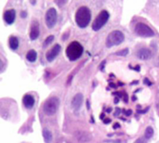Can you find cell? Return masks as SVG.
Masks as SVG:
<instances>
[{
	"instance_id": "1",
	"label": "cell",
	"mask_w": 159,
	"mask_h": 143,
	"mask_svg": "<svg viewBox=\"0 0 159 143\" xmlns=\"http://www.w3.org/2000/svg\"><path fill=\"white\" fill-rule=\"evenodd\" d=\"M75 20L76 24L80 28H86L91 20L90 9L86 6H82L78 7L75 15Z\"/></svg>"
},
{
	"instance_id": "2",
	"label": "cell",
	"mask_w": 159,
	"mask_h": 143,
	"mask_svg": "<svg viewBox=\"0 0 159 143\" xmlns=\"http://www.w3.org/2000/svg\"><path fill=\"white\" fill-rule=\"evenodd\" d=\"M83 51L84 48L82 45L77 41H73L67 46L65 49V54L71 61H75L82 56Z\"/></svg>"
},
{
	"instance_id": "3",
	"label": "cell",
	"mask_w": 159,
	"mask_h": 143,
	"mask_svg": "<svg viewBox=\"0 0 159 143\" xmlns=\"http://www.w3.org/2000/svg\"><path fill=\"white\" fill-rule=\"evenodd\" d=\"M109 18H110L109 12H108L107 10H105V9H102V10L97 15V17L95 18V20H94V21H93V23H92V29H93L94 31H99V30H101V29L107 23Z\"/></svg>"
},
{
	"instance_id": "4",
	"label": "cell",
	"mask_w": 159,
	"mask_h": 143,
	"mask_svg": "<svg viewBox=\"0 0 159 143\" xmlns=\"http://www.w3.org/2000/svg\"><path fill=\"white\" fill-rule=\"evenodd\" d=\"M125 39V35L121 31H113L111 32L106 39V46L108 47H115L120 45Z\"/></svg>"
},
{
	"instance_id": "5",
	"label": "cell",
	"mask_w": 159,
	"mask_h": 143,
	"mask_svg": "<svg viewBox=\"0 0 159 143\" xmlns=\"http://www.w3.org/2000/svg\"><path fill=\"white\" fill-rule=\"evenodd\" d=\"M59 104H60V101H59L58 98L51 97L45 101V103L43 105V112L47 115H53L57 112Z\"/></svg>"
},
{
	"instance_id": "6",
	"label": "cell",
	"mask_w": 159,
	"mask_h": 143,
	"mask_svg": "<svg viewBox=\"0 0 159 143\" xmlns=\"http://www.w3.org/2000/svg\"><path fill=\"white\" fill-rule=\"evenodd\" d=\"M135 33L141 36V37H144V38H147V37H152L155 35V32L153 31V29L151 27H149L147 24L143 23V22H139L136 24L135 26Z\"/></svg>"
},
{
	"instance_id": "7",
	"label": "cell",
	"mask_w": 159,
	"mask_h": 143,
	"mask_svg": "<svg viewBox=\"0 0 159 143\" xmlns=\"http://www.w3.org/2000/svg\"><path fill=\"white\" fill-rule=\"evenodd\" d=\"M46 24L48 28H53L57 22V12L54 7H50L47 10L45 15Z\"/></svg>"
},
{
	"instance_id": "8",
	"label": "cell",
	"mask_w": 159,
	"mask_h": 143,
	"mask_svg": "<svg viewBox=\"0 0 159 143\" xmlns=\"http://www.w3.org/2000/svg\"><path fill=\"white\" fill-rule=\"evenodd\" d=\"M29 35H30V38L32 40H35L39 36V23L35 20H34L32 24H31Z\"/></svg>"
},
{
	"instance_id": "9",
	"label": "cell",
	"mask_w": 159,
	"mask_h": 143,
	"mask_svg": "<svg viewBox=\"0 0 159 143\" xmlns=\"http://www.w3.org/2000/svg\"><path fill=\"white\" fill-rule=\"evenodd\" d=\"M60 51H61V46H60L59 44H56L52 48H50V49L47 52V54H46L47 60H48V61H52V60L59 55Z\"/></svg>"
},
{
	"instance_id": "10",
	"label": "cell",
	"mask_w": 159,
	"mask_h": 143,
	"mask_svg": "<svg viewBox=\"0 0 159 143\" xmlns=\"http://www.w3.org/2000/svg\"><path fill=\"white\" fill-rule=\"evenodd\" d=\"M3 19L7 24H12L16 19V11L14 9H7L4 12Z\"/></svg>"
},
{
	"instance_id": "11",
	"label": "cell",
	"mask_w": 159,
	"mask_h": 143,
	"mask_svg": "<svg viewBox=\"0 0 159 143\" xmlns=\"http://www.w3.org/2000/svg\"><path fill=\"white\" fill-rule=\"evenodd\" d=\"M82 102H83V95L78 93L72 100V106L75 111H78L82 106Z\"/></svg>"
},
{
	"instance_id": "12",
	"label": "cell",
	"mask_w": 159,
	"mask_h": 143,
	"mask_svg": "<svg viewBox=\"0 0 159 143\" xmlns=\"http://www.w3.org/2000/svg\"><path fill=\"white\" fill-rule=\"evenodd\" d=\"M34 102H35L34 98L32 95H30V94H26L22 98V103L28 109H31L34 105Z\"/></svg>"
},
{
	"instance_id": "13",
	"label": "cell",
	"mask_w": 159,
	"mask_h": 143,
	"mask_svg": "<svg viewBox=\"0 0 159 143\" xmlns=\"http://www.w3.org/2000/svg\"><path fill=\"white\" fill-rule=\"evenodd\" d=\"M137 56L139 59L141 60H148L151 57V51L147 48H141L138 52H137Z\"/></svg>"
},
{
	"instance_id": "14",
	"label": "cell",
	"mask_w": 159,
	"mask_h": 143,
	"mask_svg": "<svg viewBox=\"0 0 159 143\" xmlns=\"http://www.w3.org/2000/svg\"><path fill=\"white\" fill-rule=\"evenodd\" d=\"M8 46L12 50H16L19 47V39L16 36L11 35L8 38Z\"/></svg>"
},
{
	"instance_id": "15",
	"label": "cell",
	"mask_w": 159,
	"mask_h": 143,
	"mask_svg": "<svg viewBox=\"0 0 159 143\" xmlns=\"http://www.w3.org/2000/svg\"><path fill=\"white\" fill-rule=\"evenodd\" d=\"M36 57H37V54H36L35 50H34V49L29 50V51L27 52V54H26V59H27L29 61H31V62L35 61Z\"/></svg>"
},
{
	"instance_id": "16",
	"label": "cell",
	"mask_w": 159,
	"mask_h": 143,
	"mask_svg": "<svg viewBox=\"0 0 159 143\" xmlns=\"http://www.w3.org/2000/svg\"><path fill=\"white\" fill-rule=\"evenodd\" d=\"M43 137H44V141L46 143H50L52 141V134L49 130L48 129H44L43 130Z\"/></svg>"
},
{
	"instance_id": "17",
	"label": "cell",
	"mask_w": 159,
	"mask_h": 143,
	"mask_svg": "<svg viewBox=\"0 0 159 143\" xmlns=\"http://www.w3.org/2000/svg\"><path fill=\"white\" fill-rule=\"evenodd\" d=\"M154 135V129L152 127H148L145 130V133H144V137L145 139H151Z\"/></svg>"
},
{
	"instance_id": "18",
	"label": "cell",
	"mask_w": 159,
	"mask_h": 143,
	"mask_svg": "<svg viewBox=\"0 0 159 143\" xmlns=\"http://www.w3.org/2000/svg\"><path fill=\"white\" fill-rule=\"evenodd\" d=\"M54 40V36L53 35H49L47 39H46V41L44 42V47H46V46H48L52 41Z\"/></svg>"
},
{
	"instance_id": "19",
	"label": "cell",
	"mask_w": 159,
	"mask_h": 143,
	"mask_svg": "<svg viewBox=\"0 0 159 143\" xmlns=\"http://www.w3.org/2000/svg\"><path fill=\"white\" fill-rule=\"evenodd\" d=\"M129 53V50L128 49H123V50H121V51H118L117 52V55H119V56H125V55H127Z\"/></svg>"
},
{
	"instance_id": "20",
	"label": "cell",
	"mask_w": 159,
	"mask_h": 143,
	"mask_svg": "<svg viewBox=\"0 0 159 143\" xmlns=\"http://www.w3.org/2000/svg\"><path fill=\"white\" fill-rule=\"evenodd\" d=\"M134 143H146V141H145L144 138H140V139H138Z\"/></svg>"
},
{
	"instance_id": "21",
	"label": "cell",
	"mask_w": 159,
	"mask_h": 143,
	"mask_svg": "<svg viewBox=\"0 0 159 143\" xmlns=\"http://www.w3.org/2000/svg\"><path fill=\"white\" fill-rule=\"evenodd\" d=\"M20 16L21 17H26V12H21L20 13Z\"/></svg>"
}]
</instances>
